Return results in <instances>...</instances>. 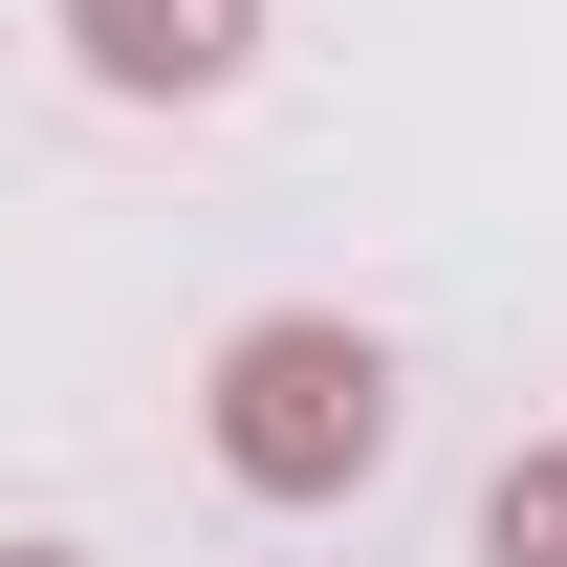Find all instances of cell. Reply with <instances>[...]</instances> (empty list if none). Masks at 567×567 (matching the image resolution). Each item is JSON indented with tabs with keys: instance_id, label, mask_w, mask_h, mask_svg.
<instances>
[{
	"instance_id": "6da1fadb",
	"label": "cell",
	"mask_w": 567,
	"mask_h": 567,
	"mask_svg": "<svg viewBox=\"0 0 567 567\" xmlns=\"http://www.w3.org/2000/svg\"><path fill=\"white\" fill-rule=\"evenodd\" d=\"M218 458H240L262 502H350L371 458H393V350L328 328V306L240 328V350H218Z\"/></svg>"
},
{
	"instance_id": "7a4b0ae2",
	"label": "cell",
	"mask_w": 567,
	"mask_h": 567,
	"mask_svg": "<svg viewBox=\"0 0 567 567\" xmlns=\"http://www.w3.org/2000/svg\"><path fill=\"white\" fill-rule=\"evenodd\" d=\"M66 22L110 87H240V44H262V0H66Z\"/></svg>"
},
{
	"instance_id": "3957f363",
	"label": "cell",
	"mask_w": 567,
	"mask_h": 567,
	"mask_svg": "<svg viewBox=\"0 0 567 567\" xmlns=\"http://www.w3.org/2000/svg\"><path fill=\"white\" fill-rule=\"evenodd\" d=\"M481 546H502V567H567V458H524V481L481 502Z\"/></svg>"
},
{
	"instance_id": "277c9868",
	"label": "cell",
	"mask_w": 567,
	"mask_h": 567,
	"mask_svg": "<svg viewBox=\"0 0 567 567\" xmlns=\"http://www.w3.org/2000/svg\"><path fill=\"white\" fill-rule=\"evenodd\" d=\"M0 567H66V546H0Z\"/></svg>"
}]
</instances>
